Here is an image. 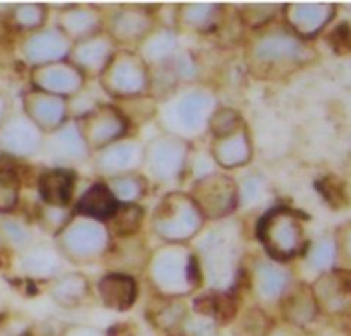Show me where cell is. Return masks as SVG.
Here are the masks:
<instances>
[{"label":"cell","instance_id":"ac0fdd59","mask_svg":"<svg viewBox=\"0 0 351 336\" xmlns=\"http://www.w3.org/2000/svg\"><path fill=\"white\" fill-rule=\"evenodd\" d=\"M43 147L48 151V156L55 163L53 167L71 168L72 170L74 165L91 160V151L86 146L84 139L79 134L77 125L72 119L55 132L47 134Z\"/></svg>","mask_w":351,"mask_h":336},{"label":"cell","instance_id":"cb8c5ba5","mask_svg":"<svg viewBox=\"0 0 351 336\" xmlns=\"http://www.w3.org/2000/svg\"><path fill=\"white\" fill-rule=\"evenodd\" d=\"M96 295L105 307L122 312L136 304L137 295H139V283L132 274L108 271L96 283Z\"/></svg>","mask_w":351,"mask_h":336},{"label":"cell","instance_id":"f546056e","mask_svg":"<svg viewBox=\"0 0 351 336\" xmlns=\"http://www.w3.org/2000/svg\"><path fill=\"white\" fill-rule=\"evenodd\" d=\"M48 295L62 307H79L93 295L91 281L88 276L75 271H64L60 276L50 281Z\"/></svg>","mask_w":351,"mask_h":336},{"label":"cell","instance_id":"ffe728a7","mask_svg":"<svg viewBox=\"0 0 351 336\" xmlns=\"http://www.w3.org/2000/svg\"><path fill=\"white\" fill-rule=\"evenodd\" d=\"M209 156H211L213 163L223 170H235V168L245 167L254 156L252 137H250L247 123L237 129L235 132L213 137L211 146H209Z\"/></svg>","mask_w":351,"mask_h":336},{"label":"cell","instance_id":"52a82bcc","mask_svg":"<svg viewBox=\"0 0 351 336\" xmlns=\"http://www.w3.org/2000/svg\"><path fill=\"white\" fill-rule=\"evenodd\" d=\"M226 221V219H225ZM219 221L218 230H209L195 250L201 264L202 280L213 291H226L232 287L240 263V242L232 226Z\"/></svg>","mask_w":351,"mask_h":336},{"label":"cell","instance_id":"7402d4cb","mask_svg":"<svg viewBox=\"0 0 351 336\" xmlns=\"http://www.w3.org/2000/svg\"><path fill=\"white\" fill-rule=\"evenodd\" d=\"M75 184H77V175L71 168H47L36 178V189L41 204L55 209H71Z\"/></svg>","mask_w":351,"mask_h":336},{"label":"cell","instance_id":"5bb4252c","mask_svg":"<svg viewBox=\"0 0 351 336\" xmlns=\"http://www.w3.org/2000/svg\"><path fill=\"white\" fill-rule=\"evenodd\" d=\"M29 79L33 89L60 96L69 101L84 91L86 81H88L84 74L69 60L31 67Z\"/></svg>","mask_w":351,"mask_h":336},{"label":"cell","instance_id":"e0dca14e","mask_svg":"<svg viewBox=\"0 0 351 336\" xmlns=\"http://www.w3.org/2000/svg\"><path fill=\"white\" fill-rule=\"evenodd\" d=\"M117 50H119L117 43L103 29L91 36L74 41L67 60L74 64L86 79H98Z\"/></svg>","mask_w":351,"mask_h":336},{"label":"cell","instance_id":"d6986e66","mask_svg":"<svg viewBox=\"0 0 351 336\" xmlns=\"http://www.w3.org/2000/svg\"><path fill=\"white\" fill-rule=\"evenodd\" d=\"M290 287V271L285 264L269 257L256 261L250 274V288L259 304H280Z\"/></svg>","mask_w":351,"mask_h":336},{"label":"cell","instance_id":"836d02e7","mask_svg":"<svg viewBox=\"0 0 351 336\" xmlns=\"http://www.w3.org/2000/svg\"><path fill=\"white\" fill-rule=\"evenodd\" d=\"M146 219V209L141 204H120L115 215L106 221L112 239H122L141 233Z\"/></svg>","mask_w":351,"mask_h":336},{"label":"cell","instance_id":"603a6c76","mask_svg":"<svg viewBox=\"0 0 351 336\" xmlns=\"http://www.w3.org/2000/svg\"><path fill=\"white\" fill-rule=\"evenodd\" d=\"M55 26L74 43L103 31L105 12H101L99 7L88 5V3H69L57 14Z\"/></svg>","mask_w":351,"mask_h":336},{"label":"cell","instance_id":"f35d334b","mask_svg":"<svg viewBox=\"0 0 351 336\" xmlns=\"http://www.w3.org/2000/svg\"><path fill=\"white\" fill-rule=\"evenodd\" d=\"M19 201V178L10 171L0 173V211H12Z\"/></svg>","mask_w":351,"mask_h":336},{"label":"cell","instance_id":"9c48e42d","mask_svg":"<svg viewBox=\"0 0 351 336\" xmlns=\"http://www.w3.org/2000/svg\"><path fill=\"white\" fill-rule=\"evenodd\" d=\"M192 144L170 134L161 132L144 143V163L146 177L158 184H173L182 180L189 170Z\"/></svg>","mask_w":351,"mask_h":336},{"label":"cell","instance_id":"2e32d148","mask_svg":"<svg viewBox=\"0 0 351 336\" xmlns=\"http://www.w3.org/2000/svg\"><path fill=\"white\" fill-rule=\"evenodd\" d=\"M72 41L57 26H43L33 33H26L23 40V57L31 67L67 60Z\"/></svg>","mask_w":351,"mask_h":336},{"label":"cell","instance_id":"7c38bea8","mask_svg":"<svg viewBox=\"0 0 351 336\" xmlns=\"http://www.w3.org/2000/svg\"><path fill=\"white\" fill-rule=\"evenodd\" d=\"M158 24V17L151 12V7L120 5L113 12L105 14L103 29L119 48L136 50Z\"/></svg>","mask_w":351,"mask_h":336},{"label":"cell","instance_id":"30bf717a","mask_svg":"<svg viewBox=\"0 0 351 336\" xmlns=\"http://www.w3.org/2000/svg\"><path fill=\"white\" fill-rule=\"evenodd\" d=\"M187 192L208 221H225L240 206L239 182L223 171L194 178Z\"/></svg>","mask_w":351,"mask_h":336},{"label":"cell","instance_id":"6da1fadb","mask_svg":"<svg viewBox=\"0 0 351 336\" xmlns=\"http://www.w3.org/2000/svg\"><path fill=\"white\" fill-rule=\"evenodd\" d=\"M312 57L314 50L307 40L278 21L254 31L245 47L247 67L259 79H278L290 74L311 62Z\"/></svg>","mask_w":351,"mask_h":336},{"label":"cell","instance_id":"5b68a950","mask_svg":"<svg viewBox=\"0 0 351 336\" xmlns=\"http://www.w3.org/2000/svg\"><path fill=\"white\" fill-rule=\"evenodd\" d=\"M208 219L187 191H170L151 215V230L163 243H191L206 228Z\"/></svg>","mask_w":351,"mask_h":336},{"label":"cell","instance_id":"d6a6232c","mask_svg":"<svg viewBox=\"0 0 351 336\" xmlns=\"http://www.w3.org/2000/svg\"><path fill=\"white\" fill-rule=\"evenodd\" d=\"M103 182L108 185L119 204H141V201L149 194L151 187L149 178L141 171L119 175Z\"/></svg>","mask_w":351,"mask_h":336},{"label":"cell","instance_id":"f1b7e54d","mask_svg":"<svg viewBox=\"0 0 351 336\" xmlns=\"http://www.w3.org/2000/svg\"><path fill=\"white\" fill-rule=\"evenodd\" d=\"M147 65L156 67L178 51V33L171 24H158L136 48Z\"/></svg>","mask_w":351,"mask_h":336},{"label":"cell","instance_id":"83f0119b","mask_svg":"<svg viewBox=\"0 0 351 336\" xmlns=\"http://www.w3.org/2000/svg\"><path fill=\"white\" fill-rule=\"evenodd\" d=\"M119 206V201L112 194L108 185L103 180H98L82 191L77 201L74 202L72 213L86 216V218L96 219V221H101L106 225V221L115 215Z\"/></svg>","mask_w":351,"mask_h":336},{"label":"cell","instance_id":"74e56055","mask_svg":"<svg viewBox=\"0 0 351 336\" xmlns=\"http://www.w3.org/2000/svg\"><path fill=\"white\" fill-rule=\"evenodd\" d=\"M269 329V319L261 307H252L243 314L242 324H240L242 336H266Z\"/></svg>","mask_w":351,"mask_h":336},{"label":"cell","instance_id":"7a4b0ae2","mask_svg":"<svg viewBox=\"0 0 351 336\" xmlns=\"http://www.w3.org/2000/svg\"><path fill=\"white\" fill-rule=\"evenodd\" d=\"M218 106L219 101L211 86L195 81L178 86L156 99L154 119L165 134L192 144V141L208 134L209 120Z\"/></svg>","mask_w":351,"mask_h":336},{"label":"cell","instance_id":"484cf974","mask_svg":"<svg viewBox=\"0 0 351 336\" xmlns=\"http://www.w3.org/2000/svg\"><path fill=\"white\" fill-rule=\"evenodd\" d=\"M3 125L7 127V153L19 158H29L43 149L45 134L27 119L24 113L12 117Z\"/></svg>","mask_w":351,"mask_h":336},{"label":"cell","instance_id":"44dd1931","mask_svg":"<svg viewBox=\"0 0 351 336\" xmlns=\"http://www.w3.org/2000/svg\"><path fill=\"white\" fill-rule=\"evenodd\" d=\"M332 3H287L281 5L283 23L304 40L315 36L335 17Z\"/></svg>","mask_w":351,"mask_h":336},{"label":"cell","instance_id":"8992f818","mask_svg":"<svg viewBox=\"0 0 351 336\" xmlns=\"http://www.w3.org/2000/svg\"><path fill=\"white\" fill-rule=\"evenodd\" d=\"M256 237L266 257L287 264L305 249V230L300 216L288 206H271L256 225Z\"/></svg>","mask_w":351,"mask_h":336},{"label":"cell","instance_id":"b9f144b4","mask_svg":"<svg viewBox=\"0 0 351 336\" xmlns=\"http://www.w3.org/2000/svg\"><path fill=\"white\" fill-rule=\"evenodd\" d=\"M350 336H351V335H350Z\"/></svg>","mask_w":351,"mask_h":336},{"label":"cell","instance_id":"ab89813d","mask_svg":"<svg viewBox=\"0 0 351 336\" xmlns=\"http://www.w3.org/2000/svg\"><path fill=\"white\" fill-rule=\"evenodd\" d=\"M335 247L338 266L346 273H351V221L338 230Z\"/></svg>","mask_w":351,"mask_h":336},{"label":"cell","instance_id":"277c9868","mask_svg":"<svg viewBox=\"0 0 351 336\" xmlns=\"http://www.w3.org/2000/svg\"><path fill=\"white\" fill-rule=\"evenodd\" d=\"M53 243L65 263L88 266L105 259L112 235L105 223L72 213L53 235Z\"/></svg>","mask_w":351,"mask_h":336},{"label":"cell","instance_id":"3957f363","mask_svg":"<svg viewBox=\"0 0 351 336\" xmlns=\"http://www.w3.org/2000/svg\"><path fill=\"white\" fill-rule=\"evenodd\" d=\"M144 276L156 297L185 298L204 287L201 264L191 243H161L147 256Z\"/></svg>","mask_w":351,"mask_h":336},{"label":"cell","instance_id":"ba28073f","mask_svg":"<svg viewBox=\"0 0 351 336\" xmlns=\"http://www.w3.org/2000/svg\"><path fill=\"white\" fill-rule=\"evenodd\" d=\"M103 91L113 99L143 98L151 95V69L136 50L119 48L98 77Z\"/></svg>","mask_w":351,"mask_h":336},{"label":"cell","instance_id":"4dcf8cb0","mask_svg":"<svg viewBox=\"0 0 351 336\" xmlns=\"http://www.w3.org/2000/svg\"><path fill=\"white\" fill-rule=\"evenodd\" d=\"M281 312L285 319L293 324H307L317 315L319 305L311 285L298 283L288 288L285 297L280 302Z\"/></svg>","mask_w":351,"mask_h":336},{"label":"cell","instance_id":"4fadbf2b","mask_svg":"<svg viewBox=\"0 0 351 336\" xmlns=\"http://www.w3.org/2000/svg\"><path fill=\"white\" fill-rule=\"evenodd\" d=\"M91 163L99 180L141 171L144 163V143L137 137L125 136L93 153Z\"/></svg>","mask_w":351,"mask_h":336},{"label":"cell","instance_id":"1f68e13d","mask_svg":"<svg viewBox=\"0 0 351 336\" xmlns=\"http://www.w3.org/2000/svg\"><path fill=\"white\" fill-rule=\"evenodd\" d=\"M312 291L317 300L319 311L326 309L335 312L346 307L351 297V285L341 274H322L312 287Z\"/></svg>","mask_w":351,"mask_h":336},{"label":"cell","instance_id":"e575fe53","mask_svg":"<svg viewBox=\"0 0 351 336\" xmlns=\"http://www.w3.org/2000/svg\"><path fill=\"white\" fill-rule=\"evenodd\" d=\"M156 297V295H154ZM160 304L149 312V317L158 328L170 331V329L180 326L187 315V305L184 304V298H163L158 297Z\"/></svg>","mask_w":351,"mask_h":336},{"label":"cell","instance_id":"60d3db41","mask_svg":"<svg viewBox=\"0 0 351 336\" xmlns=\"http://www.w3.org/2000/svg\"><path fill=\"white\" fill-rule=\"evenodd\" d=\"M335 257H336L335 242H331V240H321L317 245L311 249V256H308V259H311V264L314 267L324 269V267H328L329 264L335 261Z\"/></svg>","mask_w":351,"mask_h":336},{"label":"cell","instance_id":"4316f807","mask_svg":"<svg viewBox=\"0 0 351 336\" xmlns=\"http://www.w3.org/2000/svg\"><path fill=\"white\" fill-rule=\"evenodd\" d=\"M65 259L60 256L53 242L34 243L29 245L23 254V269L26 276L33 280L48 281L55 280L64 273Z\"/></svg>","mask_w":351,"mask_h":336},{"label":"cell","instance_id":"8d00e7d4","mask_svg":"<svg viewBox=\"0 0 351 336\" xmlns=\"http://www.w3.org/2000/svg\"><path fill=\"white\" fill-rule=\"evenodd\" d=\"M278 9H281V5H263V3L261 5H243L239 16L243 26H249L250 29L256 31L276 21Z\"/></svg>","mask_w":351,"mask_h":336},{"label":"cell","instance_id":"d4e9b609","mask_svg":"<svg viewBox=\"0 0 351 336\" xmlns=\"http://www.w3.org/2000/svg\"><path fill=\"white\" fill-rule=\"evenodd\" d=\"M223 19V5L218 3H182L175 7L171 26L189 33H209L219 26Z\"/></svg>","mask_w":351,"mask_h":336},{"label":"cell","instance_id":"9a60e30c","mask_svg":"<svg viewBox=\"0 0 351 336\" xmlns=\"http://www.w3.org/2000/svg\"><path fill=\"white\" fill-rule=\"evenodd\" d=\"M23 113L47 136L71 120V101L31 88L23 95Z\"/></svg>","mask_w":351,"mask_h":336},{"label":"cell","instance_id":"d590c367","mask_svg":"<svg viewBox=\"0 0 351 336\" xmlns=\"http://www.w3.org/2000/svg\"><path fill=\"white\" fill-rule=\"evenodd\" d=\"M12 21L24 33H33L40 27L47 26L48 7L43 3H24L14 9Z\"/></svg>","mask_w":351,"mask_h":336},{"label":"cell","instance_id":"8fae6325","mask_svg":"<svg viewBox=\"0 0 351 336\" xmlns=\"http://www.w3.org/2000/svg\"><path fill=\"white\" fill-rule=\"evenodd\" d=\"M72 120L91 154L122 137L130 136V122L113 103L96 101L84 112L72 117Z\"/></svg>","mask_w":351,"mask_h":336}]
</instances>
